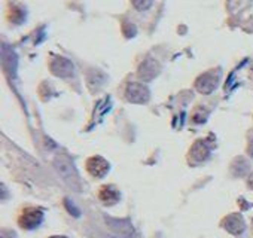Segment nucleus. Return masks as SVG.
Masks as SVG:
<instances>
[{"label":"nucleus","instance_id":"f257e3e1","mask_svg":"<svg viewBox=\"0 0 253 238\" xmlns=\"http://www.w3.org/2000/svg\"><path fill=\"white\" fill-rule=\"evenodd\" d=\"M54 167H55L57 173L61 176V179L64 180V183H67L75 191H81V188H82L81 177H79V174H78V171H76V168H75V165L69 157L57 155L54 159Z\"/></svg>","mask_w":253,"mask_h":238},{"label":"nucleus","instance_id":"f03ea898","mask_svg":"<svg viewBox=\"0 0 253 238\" xmlns=\"http://www.w3.org/2000/svg\"><path fill=\"white\" fill-rule=\"evenodd\" d=\"M43 220V210L38 208V207H26L20 217H18V223L23 229H35L38 228Z\"/></svg>","mask_w":253,"mask_h":238},{"label":"nucleus","instance_id":"7ed1b4c3","mask_svg":"<svg viewBox=\"0 0 253 238\" xmlns=\"http://www.w3.org/2000/svg\"><path fill=\"white\" fill-rule=\"evenodd\" d=\"M106 223L121 238H134L136 237V231H134L133 225L130 223V220H126V219H113V217H107L106 216Z\"/></svg>","mask_w":253,"mask_h":238},{"label":"nucleus","instance_id":"20e7f679","mask_svg":"<svg viewBox=\"0 0 253 238\" xmlns=\"http://www.w3.org/2000/svg\"><path fill=\"white\" fill-rule=\"evenodd\" d=\"M125 97L131 103H137V104H143L149 100V89L139 82H131L126 85L125 89Z\"/></svg>","mask_w":253,"mask_h":238},{"label":"nucleus","instance_id":"39448f33","mask_svg":"<svg viewBox=\"0 0 253 238\" xmlns=\"http://www.w3.org/2000/svg\"><path fill=\"white\" fill-rule=\"evenodd\" d=\"M49 69H51L52 75H55L58 78H70L75 73L73 64L67 58H64V57L52 58L51 63H49Z\"/></svg>","mask_w":253,"mask_h":238},{"label":"nucleus","instance_id":"423d86ee","mask_svg":"<svg viewBox=\"0 0 253 238\" xmlns=\"http://www.w3.org/2000/svg\"><path fill=\"white\" fill-rule=\"evenodd\" d=\"M217 82H219V73L211 70V72H207L204 75H201L197 82H195V88L201 92V94H210L216 89L217 86Z\"/></svg>","mask_w":253,"mask_h":238},{"label":"nucleus","instance_id":"0eeeda50","mask_svg":"<svg viewBox=\"0 0 253 238\" xmlns=\"http://www.w3.org/2000/svg\"><path fill=\"white\" fill-rule=\"evenodd\" d=\"M86 170H88V173H89L92 177H95V179H103V177L109 173L110 165H109V162H107L104 158H101V157H91V158L86 159Z\"/></svg>","mask_w":253,"mask_h":238},{"label":"nucleus","instance_id":"6e6552de","mask_svg":"<svg viewBox=\"0 0 253 238\" xmlns=\"http://www.w3.org/2000/svg\"><path fill=\"white\" fill-rule=\"evenodd\" d=\"M158 73H160V64L154 58H146L139 67V78L145 82L152 80L154 78L158 76Z\"/></svg>","mask_w":253,"mask_h":238},{"label":"nucleus","instance_id":"1a4fd4ad","mask_svg":"<svg viewBox=\"0 0 253 238\" xmlns=\"http://www.w3.org/2000/svg\"><path fill=\"white\" fill-rule=\"evenodd\" d=\"M98 199L104 204V205H113L121 199V194L119 191L113 186V185H104L98 189L97 194Z\"/></svg>","mask_w":253,"mask_h":238},{"label":"nucleus","instance_id":"9d476101","mask_svg":"<svg viewBox=\"0 0 253 238\" xmlns=\"http://www.w3.org/2000/svg\"><path fill=\"white\" fill-rule=\"evenodd\" d=\"M222 226L229 232V234H234V235H240L246 225H244V220L240 214H229L223 219L222 222Z\"/></svg>","mask_w":253,"mask_h":238},{"label":"nucleus","instance_id":"9b49d317","mask_svg":"<svg viewBox=\"0 0 253 238\" xmlns=\"http://www.w3.org/2000/svg\"><path fill=\"white\" fill-rule=\"evenodd\" d=\"M86 80H88V86L91 91H98L107 80V76L95 69H91L86 75Z\"/></svg>","mask_w":253,"mask_h":238},{"label":"nucleus","instance_id":"f8f14e48","mask_svg":"<svg viewBox=\"0 0 253 238\" xmlns=\"http://www.w3.org/2000/svg\"><path fill=\"white\" fill-rule=\"evenodd\" d=\"M191 158L195 162H203L209 158V149L203 140H198L192 148H191Z\"/></svg>","mask_w":253,"mask_h":238},{"label":"nucleus","instance_id":"ddd939ff","mask_svg":"<svg viewBox=\"0 0 253 238\" xmlns=\"http://www.w3.org/2000/svg\"><path fill=\"white\" fill-rule=\"evenodd\" d=\"M133 5H134V8H137L139 11H145V9H148V8L152 6V2H133Z\"/></svg>","mask_w":253,"mask_h":238},{"label":"nucleus","instance_id":"4468645a","mask_svg":"<svg viewBox=\"0 0 253 238\" xmlns=\"http://www.w3.org/2000/svg\"><path fill=\"white\" fill-rule=\"evenodd\" d=\"M2 238H15V232H12L9 229H3L2 231Z\"/></svg>","mask_w":253,"mask_h":238},{"label":"nucleus","instance_id":"2eb2a0df","mask_svg":"<svg viewBox=\"0 0 253 238\" xmlns=\"http://www.w3.org/2000/svg\"><path fill=\"white\" fill-rule=\"evenodd\" d=\"M66 205L69 207V211H70V214H75L76 217L79 216V210H76V208H75V205L72 207V205L69 204V199H66Z\"/></svg>","mask_w":253,"mask_h":238},{"label":"nucleus","instance_id":"dca6fc26","mask_svg":"<svg viewBox=\"0 0 253 238\" xmlns=\"http://www.w3.org/2000/svg\"><path fill=\"white\" fill-rule=\"evenodd\" d=\"M249 154L253 157V139H252V142H250V145H249Z\"/></svg>","mask_w":253,"mask_h":238},{"label":"nucleus","instance_id":"f3484780","mask_svg":"<svg viewBox=\"0 0 253 238\" xmlns=\"http://www.w3.org/2000/svg\"><path fill=\"white\" fill-rule=\"evenodd\" d=\"M249 186L253 189V174H250V177H249Z\"/></svg>","mask_w":253,"mask_h":238}]
</instances>
